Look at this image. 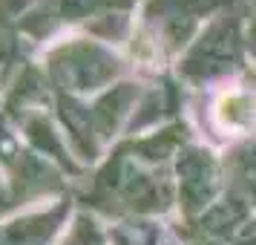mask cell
<instances>
[{"label": "cell", "mask_w": 256, "mask_h": 245, "mask_svg": "<svg viewBox=\"0 0 256 245\" xmlns=\"http://www.w3.org/2000/svg\"><path fill=\"white\" fill-rule=\"evenodd\" d=\"M216 118L224 130H244L256 118L254 101L242 93H224L216 104Z\"/></svg>", "instance_id": "1"}]
</instances>
